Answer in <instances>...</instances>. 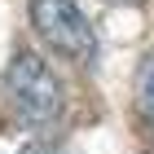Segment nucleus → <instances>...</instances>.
<instances>
[{
  "label": "nucleus",
  "mask_w": 154,
  "mask_h": 154,
  "mask_svg": "<svg viewBox=\"0 0 154 154\" xmlns=\"http://www.w3.org/2000/svg\"><path fill=\"white\" fill-rule=\"evenodd\" d=\"M0 88H5L9 110L22 123H31V128H53L62 119V110H66V88H62L57 71L40 53H26V48L13 53V62L5 66Z\"/></svg>",
  "instance_id": "obj_1"
},
{
  "label": "nucleus",
  "mask_w": 154,
  "mask_h": 154,
  "mask_svg": "<svg viewBox=\"0 0 154 154\" xmlns=\"http://www.w3.org/2000/svg\"><path fill=\"white\" fill-rule=\"evenodd\" d=\"M31 22H35L40 40L53 53L71 57L75 66L97 62V31L75 0H31Z\"/></svg>",
  "instance_id": "obj_2"
},
{
  "label": "nucleus",
  "mask_w": 154,
  "mask_h": 154,
  "mask_svg": "<svg viewBox=\"0 0 154 154\" xmlns=\"http://www.w3.org/2000/svg\"><path fill=\"white\" fill-rule=\"evenodd\" d=\"M137 110L154 123V48L145 53L141 71H137Z\"/></svg>",
  "instance_id": "obj_3"
},
{
  "label": "nucleus",
  "mask_w": 154,
  "mask_h": 154,
  "mask_svg": "<svg viewBox=\"0 0 154 154\" xmlns=\"http://www.w3.org/2000/svg\"><path fill=\"white\" fill-rule=\"evenodd\" d=\"M22 154H57V145H48V141H31Z\"/></svg>",
  "instance_id": "obj_4"
},
{
  "label": "nucleus",
  "mask_w": 154,
  "mask_h": 154,
  "mask_svg": "<svg viewBox=\"0 0 154 154\" xmlns=\"http://www.w3.org/2000/svg\"><path fill=\"white\" fill-rule=\"evenodd\" d=\"M115 5H145V0H115Z\"/></svg>",
  "instance_id": "obj_5"
}]
</instances>
